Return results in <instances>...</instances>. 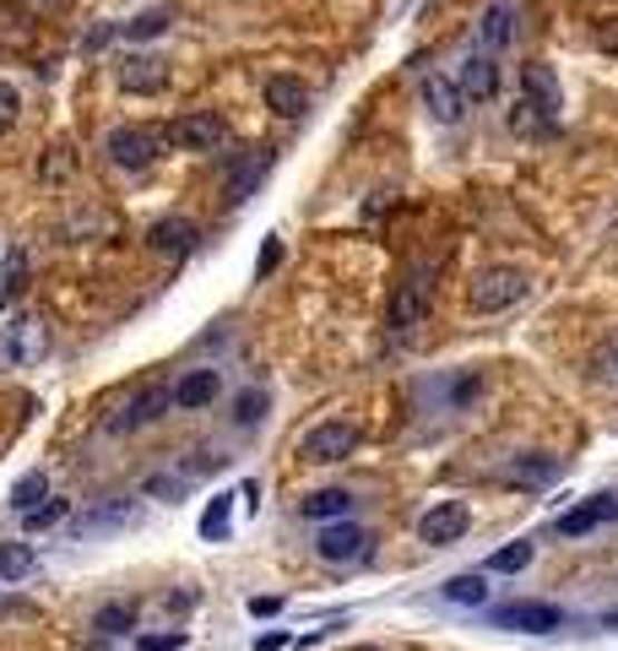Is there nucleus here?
<instances>
[{"label":"nucleus","mask_w":618,"mask_h":651,"mask_svg":"<svg viewBox=\"0 0 618 651\" xmlns=\"http://www.w3.org/2000/svg\"><path fill=\"white\" fill-rule=\"evenodd\" d=\"M104 153H109V163L141 174V168H153L168 153V125H115L109 142H104Z\"/></svg>","instance_id":"f257e3e1"},{"label":"nucleus","mask_w":618,"mask_h":651,"mask_svg":"<svg viewBox=\"0 0 618 651\" xmlns=\"http://www.w3.org/2000/svg\"><path fill=\"white\" fill-rule=\"evenodd\" d=\"M527 272L521 266H483L472 288H467V304L478 310V315H499V310H510V304H521L527 299Z\"/></svg>","instance_id":"f03ea898"},{"label":"nucleus","mask_w":618,"mask_h":651,"mask_svg":"<svg viewBox=\"0 0 618 651\" xmlns=\"http://www.w3.org/2000/svg\"><path fill=\"white\" fill-rule=\"evenodd\" d=\"M489 624L494 630H516V635H553L565 624V609L559 603H537V597H527V603H499V609H489Z\"/></svg>","instance_id":"7ed1b4c3"},{"label":"nucleus","mask_w":618,"mask_h":651,"mask_svg":"<svg viewBox=\"0 0 618 651\" xmlns=\"http://www.w3.org/2000/svg\"><path fill=\"white\" fill-rule=\"evenodd\" d=\"M565 478V461L559 456H542V450H521L499 467V484L504 488H527V494H542Z\"/></svg>","instance_id":"20e7f679"},{"label":"nucleus","mask_w":618,"mask_h":651,"mask_svg":"<svg viewBox=\"0 0 618 651\" xmlns=\"http://www.w3.org/2000/svg\"><path fill=\"white\" fill-rule=\"evenodd\" d=\"M359 450V429L353 424H315L304 440H298V461H310V467H326V461H347Z\"/></svg>","instance_id":"39448f33"},{"label":"nucleus","mask_w":618,"mask_h":651,"mask_svg":"<svg viewBox=\"0 0 618 651\" xmlns=\"http://www.w3.org/2000/svg\"><path fill=\"white\" fill-rule=\"evenodd\" d=\"M223 142H228V125H223V115H212V109L179 115V120L168 125V147H179V153H217Z\"/></svg>","instance_id":"423d86ee"},{"label":"nucleus","mask_w":618,"mask_h":651,"mask_svg":"<svg viewBox=\"0 0 618 651\" xmlns=\"http://www.w3.org/2000/svg\"><path fill=\"white\" fill-rule=\"evenodd\" d=\"M472 527V511L461 505V499H440V505H429L423 516H418V537L429 543V548H451L461 543Z\"/></svg>","instance_id":"0eeeda50"},{"label":"nucleus","mask_w":618,"mask_h":651,"mask_svg":"<svg viewBox=\"0 0 618 651\" xmlns=\"http://www.w3.org/2000/svg\"><path fill=\"white\" fill-rule=\"evenodd\" d=\"M0 348H6L11 365H39L49 353V331H43L39 315H11L6 331H0Z\"/></svg>","instance_id":"6e6552de"},{"label":"nucleus","mask_w":618,"mask_h":651,"mask_svg":"<svg viewBox=\"0 0 618 651\" xmlns=\"http://www.w3.org/2000/svg\"><path fill=\"white\" fill-rule=\"evenodd\" d=\"M315 548H321V560H331V565H353V560L370 554V532L342 516V522H326V527H321Z\"/></svg>","instance_id":"1a4fd4ad"},{"label":"nucleus","mask_w":618,"mask_h":651,"mask_svg":"<svg viewBox=\"0 0 618 651\" xmlns=\"http://www.w3.org/2000/svg\"><path fill=\"white\" fill-rule=\"evenodd\" d=\"M608 522H618V499L614 494H591V499H580L576 511H565V516L553 522V532H559V537H586V532L608 527Z\"/></svg>","instance_id":"9d476101"},{"label":"nucleus","mask_w":618,"mask_h":651,"mask_svg":"<svg viewBox=\"0 0 618 651\" xmlns=\"http://www.w3.org/2000/svg\"><path fill=\"white\" fill-rule=\"evenodd\" d=\"M168 397H174L179 412H202V407H212L223 397V375H217V369H185V375L168 386Z\"/></svg>","instance_id":"9b49d317"},{"label":"nucleus","mask_w":618,"mask_h":651,"mask_svg":"<svg viewBox=\"0 0 618 651\" xmlns=\"http://www.w3.org/2000/svg\"><path fill=\"white\" fill-rule=\"evenodd\" d=\"M455 87H461L467 104H489V98H499V66L489 55H467L455 66Z\"/></svg>","instance_id":"f8f14e48"},{"label":"nucleus","mask_w":618,"mask_h":651,"mask_svg":"<svg viewBox=\"0 0 618 651\" xmlns=\"http://www.w3.org/2000/svg\"><path fill=\"white\" fill-rule=\"evenodd\" d=\"M418 93H423V109L434 115V120H461L467 115V98H461V87H455V77H440V71H423V81H418Z\"/></svg>","instance_id":"ddd939ff"},{"label":"nucleus","mask_w":618,"mask_h":651,"mask_svg":"<svg viewBox=\"0 0 618 651\" xmlns=\"http://www.w3.org/2000/svg\"><path fill=\"white\" fill-rule=\"evenodd\" d=\"M196 240H202V234H196V223H190V217H179V212H174V217H158V223L147 229V244H153L158 255H174V261H185V255L196 250Z\"/></svg>","instance_id":"4468645a"},{"label":"nucleus","mask_w":618,"mask_h":651,"mask_svg":"<svg viewBox=\"0 0 618 651\" xmlns=\"http://www.w3.org/2000/svg\"><path fill=\"white\" fill-rule=\"evenodd\" d=\"M168 407H174V397H168V386H153V391H141L136 402L125 407L120 418H109V429L115 435H136V429H147V424H158Z\"/></svg>","instance_id":"2eb2a0df"},{"label":"nucleus","mask_w":618,"mask_h":651,"mask_svg":"<svg viewBox=\"0 0 618 651\" xmlns=\"http://www.w3.org/2000/svg\"><path fill=\"white\" fill-rule=\"evenodd\" d=\"M429 315V272H418L408 283L396 288V299H391V331H412V326Z\"/></svg>","instance_id":"dca6fc26"},{"label":"nucleus","mask_w":618,"mask_h":651,"mask_svg":"<svg viewBox=\"0 0 618 651\" xmlns=\"http://www.w3.org/2000/svg\"><path fill=\"white\" fill-rule=\"evenodd\" d=\"M521 87H527V104H532L542 120H548V125L559 120V109H565V93H559V77H553L548 66H527V71H521Z\"/></svg>","instance_id":"f3484780"},{"label":"nucleus","mask_w":618,"mask_h":651,"mask_svg":"<svg viewBox=\"0 0 618 651\" xmlns=\"http://www.w3.org/2000/svg\"><path fill=\"white\" fill-rule=\"evenodd\" d=\"M120 87H125V93H136V98L164 93V87H168V66L158 60V55H130V60H120Z\"/></svg>","instance_id":"a211bd4d"},{"label":"nucleus","mask_w":618,"mask_h":651,"mask_svg":"<svg viewBox=\"0 0 618 651\" xmlns=\"http://www.w3.org/2000/svg\"><path fill=\"white\" fill-rule=\"evenodd\" d=\"M266 109L283 120H304L310 115V81L304 77H272L266 81Z\"/></svg>","instance_id":"6ab92c4d"},{"label":"nucleus","mask_w":618,"mask_h":651,"mask_svg":"<svg viewBox=\"0 0 618 651\" xmlns=\"http://www.w3.org/2000/svg\"><path fill=\"white\" fill-rule=\"evenodd\" d=\"M298 516L304 522H342V516H353V494L347 488H315V494H304L298 499Z\"/></svg>","instance_id":"aec40b11"},{"label":"nucleus","mask_w":618,"mask_h":651,"mask_svg":"<svg viewBox=\"0 0 618 651\" xmlns=\"http://www.w3.org/2000/svg\"><path fill=\"white\" fill-rule=\"evenodd\" d=\"M33 565H39L33 543H22V537H17V543H0V581H11V586H17V581H28V575H33Z\"/></svg>","instance_id":"412c9836"},{"label":"nucleus","mask_w":618,"mask_h":651,"mask_svg":"<svg viewBox=\"0 0 618 651\" xmlns=\"http://www.w3.org/2000/svg\"><path fill=\"white\" fill-rule=\"evenodd\" d=\"M22 283H28V255H22V250H6V255H0V310L17 304Z\"/></svg>","instance_id":"4be33fe9"},{"label":"nucleus","mask_w":618,"mask_h":651,"mask_svg":"<svg viewBox=\"0 0 618 651\" xmlns=\"http://www.w3.org/2000/svg\"><path fill=\"white\" fill-rule=\"evenodd\" d=\"M266 168H272V153H266V147H255L245 168H234V174H228V202H245L249 191L261 185V174H266Z\"/></svg>","instance_id":"5701e85b"},{"label":"nucleus","mask_w":618,"mask_h":651,"mask_svg":"<svg viewBox=\"0 0 618 651\" xmlns=\"http://www.w3.org/2000/svg\"><path fill=\"white\" fill-rule=\"evenodd\" d=\"M228 516H234V494H212L202 511V537L206 543H223L228 537Z\"/></svg>","instance_id":"b1692460"},{"label":"nucleus","mask_w":618,"mask_h":651,"mask_svg":"<svg viewBox=\"0 0 618 651\" xmlns=\"http://www.w3.org/2000/svg\"><path fill=\"white\" fill-rule=\"evenodd\" d=\"M440 592H445V603H461V609H483V603H489V586H483V575H451Z\"/></svg>","instance_id":"393cba45"},{"label":"nucleus","mask_w":618,"mask_h":651,"mask_svg":"<svg viewBox=\"0 0 618 651\" xmlns=\"http://www.w3.org/2000/svg\"><path fill=\"white\" fill-rule=\"evenodd\" d=\"M478 33H483V43H489V49H504V43L516 39V11H510V6H489Z\"/></svg>","instance_id":"a878e982"},{"label":"nucleus","mask_w":618,"mask_h":651,"mask_svg":"<svg viewBox=\"0 0 618 651\" xmlns=\"http://www.w3.org/2000/svg\"><path fill=\"white\" fill-rule=\"evenodd\" d=\"M43 499H49V478H43V473H22V478L11 484V511H17V516H28Z\"/></svg>","instance_id":"bb28decb"},{"label":"nucleus","mask_w":618,"mask_h":651,"mask_svg":"<svg viewBox=\"0 0 618 651\" xmlns=\"http://www.w3.org/2000/svg\"><path fill=\"white\" fill-rule=\"evenodd\" d=\"M130 516H136V505H98L92 516H82L77 522V537H92V532H115V527H130Z\"/></svg>","instance_id":"cd10ccee"},{"label":"nucleus","mask_w":618,"mask_h":651,"mask_svg":"<svg viewBox=\"0 0 618 651\" xmlns=\"http://www.w3.org/2000/svg\"><path fill=\"white\" fill-rule=\"evenodd\" d=\"M532 554H537V543H527V537H521V543H504V548L489 554V570H494V575H516V570L532 565Z\"/></svg>","instance_id":"c85d7f7f"},{"label":"nucleus","mask_w":618,"mask_h":651,"mask_svg":"<svg viewBox=\"0 0 618 651\" xmlns=\"http://www.w3.org/2000/svg\"><path fill=\"white\" fill-rule=\"evenodd\" d=\"M266 407H272V397H266L261 386H255V391H239V397H234V424H239V429H255V424L266 418Z\"/></svg>","instance_id":"c756f323"},{"label":"nucleus","mask_w":618,"mask_h":651,"mask_svg":"<svg viewBox=\"0 0 618 651\" xmlns=\"http://www.w3.org/2000/svg\"><path fill=\"white\" fill-rule=\"evenodd\" d=\"M71 516V499H60V494H49L43 505H33L22 522H28V532H43V527H55V522H66Z\"/></svg>","instance_id":"7c9ffc66"},{"label":"nucleus","mask_w":618,"mask_h":651,"mask_svg":"<svg viewBox=\"0 0 618 651\" xmlns=\"http://www.w3.org/2000/svg\"><path fill=\"white\" fill-rule=\"evenodd\" d=\"M125 39H158V33H168V11H141V17H130V22H120Z\"/></svg>","instance_id":"2f4dec72"},{"label":"nucleus","mask_w":618,"mask_h":651,"mask_svg":"<svg viewBox=\"0 0 618 651\" xmlns=\"http://www.w3.org/2000/svg\"><path fill=\"white\" fill-rule=\"evenodd\" d=\"M130 619H136L130 603H109V609H98L92 630H104V635H125V630H130Z\"/></svg>","instance_id":"473e14b6"},{"label":"nucleus","mask_w":618,"mask_h":651,"mask_svg":"<svg viewBox=\"0 0 618 651\" xmlns=\"http://www.w3.org/2000/svg\"><path fill=\"white\" fill-rule=\"evenodd\" d=\"M277 261H283V234H266V240H261V255H255V283H266V278L277 272Z\"/></svg>","instance_id":"72a5a7b5"},{"label":"nucleus","mask_w":618,"mask_h":651,"mask_svg":"<svg viewBox=\"0 0 618 651\" xmlns=\"http://www.w3.org/2000/svg\"><path fill=\"white\" fill-rule=\"evenodd\" d=\"M510 125H516L521 136H537V130H553V125L542 120V115H537V109H532V104H527V98H521V104L510 109Z\"/></svg>","instance_id":"f704fd0d"},{"label":"nucleus","mask_w":618,"mask_h":651,"mask_svg":"<svg viewBox=\"0 0 618 651\" xmlns=\"http://www.w3.org/2000/svg\"><path fill=\"white\" fill-rule=\"evenodd\" d=\"M190 641L185 630H158V635H136V651H179Z\"/></svg>","instance_id":"c9c22d12"},{"label":"nucleus","mask_w":618,"mask_h":651,"mask_svg":"<svg viewBox=\"0 0 618 651\" xmlns=\"http://www.w3.org/2000/svg\"><path fill=\"white\" fill-rule=\"evenodd\" d=\"M147 494H153V499H168V505H174V499H179V494H185V478H168V473H153V478H147Z\"/></svg>","instance_id":"e433bc0d"},{"label":"nucleus","mask_w":618,"mask_h":651,"mask_svg":"<svg viewBox=\"0 0 618 651\" xmlns=\"http://www.w3.org/2000/svg\"><path fill=\"white\" fill-rule=\"evenodd\" d=\"M17 109H22L17 87H11V81H0V130H11V125H17Z\"/></svg>","instance_id":"4c0bfd02"},{"label":"nucleus","mask_w":618,"mask_h":651,"mask_svg":"<svg viewBox=\"0 0 618 651\" xmlns=\"http://www.w3.org/2000/svg\"><path fill=\"white\" fill-rule=\"evenodd\" d=\"M283 647H293V635H288V630H266V635L255 641V651H283Z\"/></svg>","instance_id":"58836bf2"},{"label":"nucleus","mask_w":618,"mask_h":651,"mask_svg":"<svg viewBox=\"0 0 618 651\" xmlns=\"http://www.w3.org/2000/svg\"><path fill=\"white\" fill-rule=\"evenodd\" d=\"M249 613H255V619H272V613H283V597H255Z\"/></svg>","instance_id":"ea45409f"},{"label":"nucleus","mask_w":618,"mask_h":651,"mask_svg":"<svg viewBox=\"0 0 618 651\" xmlns=\"http://www.w3.org/2000/svg\"><path fill=\"white\" fill-rule=\"evenodd\" d=\"M597 43H602L608 55H618V22H602V33H597Z\"/></svg>","instance_id":"a19ab883"},{"label":"nucleus","mask_w":618,"mask_h":651,"mask_svg":"<svg viewBox=\"0 0 618 651\" xmlns=\"http://www.w3.org/2000/svg\"><path fill=\"white\" fill-rule=\"evenodd\" d=\"M196 603H202V592H174V597H168V609H196Z\"/></svg>","instance_id":"79ce46f5"},{"label":"nucleus","mask_w":618,"mask_h":651,"mask_svg":"<svg viewBox=\"0 0 618 651\" xmlns=\"http://www.w3.org/2000/svg\"><path fill=\"white\" fill-rule=\"evenodd\" d=\"M109 39H120V28H98V33H87V49H104Z\"/></svg>","instance_id":"37998d69"},{"label":"nucleus","mask_w":618,"mask_h":651,"mask_svg":"<svg viewBox=\"0 0 618 651\" xmlns=\"http://www.w3.org/2000/svg\"><path fill=\"white\" fill-rule=\"evenodd\" d=\"M353 651H374V647H353Z\"/></svg>","instance_id":"c03bdc74"}]
</instances>
